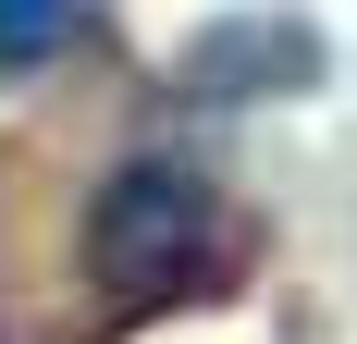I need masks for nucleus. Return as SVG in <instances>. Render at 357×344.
Masks as SVG:
<instances>
[{
  "mask_svg": "<svg viewBox=\"0 0 357 344\" xmlns=\"http://www.w3.org/2000/svg\"><path fill=\"white\" fill-rule=\"evenodd\" d=\"M234 271H247V221H234L222 185H197L185 160H123L99 197H86V283H99L123 320L210 308Z\"/></svg>",
  "mask_w": 357,
  "mask_h": 344,
  "instance_id": "obj_1",
  "label": "nucleus"
},
{
  "mask_svg": "<svg viewBox=\"0 0 357 344\" xmlns=\"http://www.w3.org/2000/svg\"><path fill=\"white\" fill-rule=\"evenodd\" d=\"M173 74H185V99L234 111V99H271V86H308V74H321V37L284 25V13H222Z\"/></svg>",
  "mask_w": 357,
  "mask_h": 344,
  "instance_id": "obj_2",
  "label": "nucleus"
},
{
  "mask_svg": "<svg viewBox=\"0 0 357 344\" xmlns=\"http://www.w3.org/2000/svg\"><path fill=\"white\" fill-rule=\"evenodd\" d=\"M74 0H0V74H37L50 49H74Z\"/></svg>",
  "mask_w": 357,
  "mask_h": 344,
  "instance_id": "obj_3",
  "label": "nucleus"
}]
</instances>
